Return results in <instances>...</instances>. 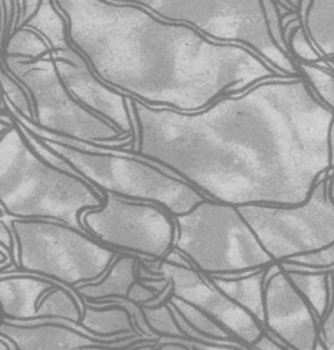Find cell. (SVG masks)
Listing matches in <instances>:
<instances>
[{
	"label": "cell",
	"mask_w": 334,
	"mask_h": 350,
	"mask_svg": "<svg viewBox=\"0 0 334 350\" xmlns=\"http://www.w3.org/2000/svg\"><path fill=\"white\" fill-rule=\"evenodd\" d=\"M3 215V209H1V206H0V216Z\"/></svg>",
	"instance_id": "obj_42"
},
{
	"label": "cell",
	"mask_w": 334,
	"mask_h": 350,
	"mask_svg": "<svg viewBox=\"0 0 334 350\" xmlns=\"http://www.w3.org/2000/svg\"><path fill=\"white\" fill-rule=\"evenodd\" d=\"M79 325L100 339L138 336L131 313L120 304L84 302Z\"/></svg>",
	"instance_id": "obj_16"
},
{
	"label": "cell",
	"mask_w": 334,
	"mask_h": 350,
	"mask_svg": "<svg viewBox=\"0 0 334 350\" xmlns=\"http://www.w3.org/2000/svg\"><path fill=\"white\" fill-rule=\"evenodd\" d=\"M0 350H11L10 343L3 338H0Z\"/></svg>",
	"instance_id": "obj_39"
},
{
	"label": "cell",
	"mask_w": 334,
	"mask_h": 350,
	"mask_svg": "<svg viewBox=\"0 0 334 350\" xmlns=\"http://www.w3.org/2000/svg\"><path fill=\"white\" fill-rule=\"evenodd\" d=\"M12 124V120L11 119H5V118H1L0 116V137L1 134L10 129V126Z\"/></svg>",
	"instance_id": "obj_36"
},
{
	"label": "cell",
	"mask_w": 334,
	"mask_h": 350,
	"mask_svg": "<svg viewBox=\"0 0 334 350\" xmlns=\"http://www.w3.org/2000/svg\"><path fill=\"white\" fill-rule=\"evenodd\" d=\"M0 88L7 103L23 118L34 122V109L30 94L4 67H0Z\"/></svg>",
	"instance_id": "obj_26"
},
{
	"label": "cell",
	"mask_w": 334,
	"mask_h": 350,
	"mask_svg": "<svg viewBox=\"0 0 334 350\" xmlns=\"http://www.w3.org/2000/svg\"><path fill=\"white\" fill-rule=\"evenodd\" d=\"M159 293L151 287V286H146L144 282H140V280H136L131 287H130V291H129V295L126 299L131 301V302H136L138 305H146L149 301H152Z\"/></svg>",
	"instance_id": "obj_30"
},
{
	"label": "cell",
	"mask_w": 334,
	"mask_h": 350,
	"mask_svg": "<svg viewBox=\"0 0 334 350\" xmlns=\"http://www.w3.org/2000/svg\"><path fill=\"white\" fill-rule=\"evenodd\" d=\"M68 40L108 86L151 107L194 112L279 74L242 44L214 41L145 7L53 0Z\"/></svg>",
	"instance_id": "obj_2"
},
{
	"label": "cell",
	"mask_w": 334,
	"mask_h": 350,
	"mask_svg": "<svg viewBox=\"0 0 334 350\" xmlns=\"http://www.w3.org/2000/svg\"><path fill=\"white\" fill-rule=\"evenodd\" d=\"M86 232L104 245L157 260L174 245L175 221L164 208L105 193L103 205L81 213Z\"/></svg>",
	"instance_id": "obj_11"
},
{
	"label": "cell",
	"mask_w": 334,
	"mask_h": 350,
	"mask_svg": "<svg viewBox=\"0 0 334 350\" xmlns=\"http://www.w3.org/2000/svg\"><path fill=\"white\" fill-rule=\"evenodd\" d=\"M215 287L248 310L264 327V276L266 268L237 275H204Z\"/></svg>",
	"instance_id": "obj_18"
},
{
	"label": "cell",
	"mask_w": 334,
	"mask_h": 350,
	"mask_svg": "<svg viewBox=\"0 0 334 350\" xmlns=\"http://www.w3.org/2000/svg\"><path fill=\"white\" fill-rule=\"evenodd\" d=\"M3 67L30 94L34 123L40 129L88 144L118 145L131 138L120 134L115 126L88 109L68 92L51 56L36 60L4 57Z\"/></svg>",
	"instance_id": "obj_8"
},
{
	"label": "cell",
	"mask_w": 334,
	"mask_h": 350,
	"mask_svg": "<svg viewBox=\"0 0 334 350\" xmlns=\"http://www.w3.org/2000/svg\"><path fill=\"white\" fill-rule=\"evenodd\" d=\"M303 29L323 57H334V0H311Z\"/></svg>",
	"instance_id": "obj_19"
},
{
	"label": "cell",
	"mask_w": 334,
	"mask_h": 350,
	"mask_svg": "<svg viewBox=\"0 0 334 350\" xmlns=\"http://www.w3.org/2000/svg\"><path fill=\"white\" fill-rule=\"evenodd\" d=\"M327 271L330 273V302L324 316L319 320V339L327 350H334V265Z\"/></svg>",
	"instance_id": "obj_29"
},
{
	"label": "cell",
	"mask_w": 334,
	"mask_h": 350,
	"mask_svg": "<svg viewBox=\"0 0 334 350\" xmlns=\"http://www.w3.org/2000/svg\"><path fill=\"white\" fill-rule=\"evenodd\" d=\"M130 98L131 154L218 202L294 206L334 168V112L307 79L277 77L182 112Z\"/></svg>",
	"instance_id": "obj_1"
},
{
	"label": "cell",
	"mask_w": 334,
	"mask_h": 350,
	"mask_svg": "<svg viewBox=\"0 0 334 350\" xmlns=\"http://www.w3.org/2000/svg\"><path fill=\"white\" fill-rule=\"evenodd\" d=\"M103 202L85 178L42 159L18 122L1 134L0 206L8 216L57 220L86 232L81 213Z\"/></svg>",
	"instance_id": "obj_3"
},
{
	"label": "cell",
	"mask_w": 334,
	"mask_h": 350,
	"mask_svg": "<svg viewBox=\"0 0 334 350\" xmlns=\"http://www.w3.org/2000/svg\"><path fill=\"white\" fill-rule=\"evenodd\" d=\"M294 11L298 10V5H300V0H285Z\"/></svg>",
	"instance_id": "obj_40"
},
{
	"label": "cell",
	"mask_w": 334,
	"mask_h": 350,
	"mask_svg": "<svg viewBox=\"0 0 334 350\" xmlns=\"http://www.w3.org/2000/svg\"><path fill=\"white\" fill-rule=\"evenodd\" d=\"M327 191H329V197L334 204V174L331 175V178H329V183H327Z\"/></svg>",
	"instance_id": "obj_37"
},
{
	"label": "cell",
	"mask_w": 334,
	"mask_h": 350,
	"mask_svg": "<svg viewBox=\"0 0 334 350\" xmlns=\"http://www.w3.org/2000/svg\"><path fill=\"white\" fill-rule=\"evenodd\" d=\"M218 346H205V345H192L193 350H227V349H214Z\"/></svg>",
	"instance_id": "obj_38"
},
{
	"label": "cell",
	"mask_w": 334,
	"mask_h": 350,
	"mask_svg": "<svg viewBox=\"0 0 334 350\" xmlns=\"http://www.w3.org/2000/svg\"><path fill=\"white\" fill-rule=\"evenodd\" d=\"M286 273L319 321L324 316L330 302V273L303 269H286Z\"/></svg>",
	"instance_id": "obj_20"
},
{
	"label": "cell",
	"mask_w": 334,
	"mask_h": 350,
	"mask_svg": "<svg viewBox=\"0 0 334 350\" xmlns=\"http://www.w3.org/2000/svg\"><path fill=\"white\" fill-rule=\"evenodd\" d=\"M82 306L78 298L64 286L56 284L45 293L37 304V321L41 319H60L79 324Z\"/></svg>",
	"instance_id": "obj_21"
},
{
	"label": "cell",
	"mask_w": 334,
	"mask_h": 350,
	"mask_svg": "<svg viewBox=\"0 0 334 350\" xmlns=\"http://www.w3.org/2000/svg\"><path fill=\"white\" fill-rule=\"evenodd\" d=\"M14 241L15 238L11 227L4 221H0V243L8 250V253H11V256H14Z\"/></svg>",
	"instance_id": "obj_34"
},
{
	"label": "cell",
	"mask_w": 334,
	"mask_h": 350,
	"mask_svg": "<svg viewBox=\"0 0 334 350\" xmlns=\"http://www.w3.org/2000/svg\"><path fill=\"white\" fill-rule=\"evenodd\" d=\"M141 309H142L145 323L153 335L189 340L185 336V334L182 332V329L179 328L174 309L167 301H164L156 306L141 305Z\"/></svg>",
	"instance_id": "obj_24"
},
{
	"label": "cell",
	"mask_w": 334,
	"mask_h": 350,
	"mask_svg": "<svg viewBox=\"0 0 334 350\" xmlns=\"http://www.w3.org/2000/svg\"><path fill=\"white\" fill-rule=\"evenodd\" d=\"M327 183L329 178L322 176L307 201L294 206L237 205L272 262L315 252L334 242V204L329 197Z\"/></svg>",
	"instance_id": "obj_9"
},
{
	"label": "cell",
	"mask_w": 334,
	"mask_h": 350,
	"mask_svg": "<svg viewBox=\"0 0 334 350\" xmlns=\"http://www.w3.org/2000/svg\"><path fill=\"white\" fill-rule=\"evenodd\" d=\"M18 269L66 287L99 280L118 256L88 232L48 219H14Z\"/></svg>",
	"instance_id": "obj_6"
},
{
	"label": "cell",
	"mask_w": 334,
	"mask_h": 350,
	"mask_svg": "<svg viewBox=\"0 0 334 350\" xmlns=\"http://www.w3.org/2000/svg\"><path fill=\"white\" fill-rule=\"evenodd\" d=\"M157 342L159 340L153 338V339H148L145 342H140L137 345H133V346H130L127 349H123V350H153ZM84 350H100V349H84Z\"/></svg>",
	"instance_id": "obj_35"
},
{
	"label": "cell",
	"mask_w": 334,
	"mask_h": 350,
	"mask_svg": "<svg viewBox=\"0 0 334 350\" xmlns=\"http://www.w3.org/2000/svg\"><path fill=\"white\" fill-rule=\"evenodd\" d=\"M287 46H289L290 53H293V56L298 57L301 62L319 63L323 60V56L312 45V42H311L309 37L307 36L305 30L303 29V26H298L292 31V34L287 40Z\"/></svg>",
	"instance_id": "obj_27"
},
{
	"label": "cell",
	"mask_w": 334,
	"mask_h": 350,
	"mask_svg": "<svg viewBox=\"0 0 334 350\" xmlns=\"http://www.w3.org/2000/svg\"><path fill=\"white\" fill-rule=\"evenodd\" d=\"M137 279V258L131 254L116 256L105 273L96 282L79 284L75 293L88 302L127 298L131 284Z\"/></svg>",
	"instance_id": "obj_17"
},
{
	"label": "cell",
	"mask_w": 334,
	"mask_h": 350,
	"mask_svg": "<svg viewBox=\"0 0 334 350\" xmlns=\"http://www.w3.org/2000/svg\"><path fill=\"white\" fill-rule=\"evenodd\" d=\"M313 350H327L326 349V346L322 343V340L320 339H318V342H316V345H315V349Z\"/></svg>",
	"instance_id": "obj_41"
},
{
	"label": "cell",
	"mask_w": 334,
	"mask_h": 350,
	"mask_svg": "<svg viewBox=\"0 0 334 350\" xmlns=\"http://www.w3.org/2000/svg\"><path fill=\"white\" fill-rule=\"evenodd\" d=\"M145 7L156 16L186 23L219 42L242 44L282 75L298 77L297 62L274 41L261 0H111Z\"/></svg>",
	"instance_id": "obj_7"
},
{
	"label": "cell",
	"mask_w": 334,
	"mask_h": 350,
	"mask_svg": "<svg viewBox=\"0 0 334 350\" xmlns=\"http://www.w3.org/2000/svg\"><path fill=\"white\" fill-rule=\"evenodd\" d=\"M40 138L103 196L110 193L127 200L153 202L172 216L186 213L207 198L175 172L155 161L94 149L88 142L52 133Z\"/></svg>",
	"instance_id": "obj_4"
},
{
	"label": "cell",
	"mask_w": 334,
	"mask_h": 350,
	"mask_svg": "<svg viewBox=\"0 0 334 350\" xmlns=\"http://www.w3.org/2000/svg\"><path fill=\"white\" fill-rule=\"evenodd\" d=\"M40 3H41V0H22L21 1V11L18 12L15 29L22 26L37 11Z\"/></svg>",
	"instance_id": "obj_32"
},
{
	"label": "cell",
	"mask_w": 334,
	"mask_h": 350,
	"mask_svg": "<svg viewBox=\"0 0 334 350\" xmlns=\"http://www.w3.org/2000/svg\"><path fill=\"white\" fill-rule=\"evenodd\" d=\"M252 347H255L256 350H289L286 346L277 343L272 338H270L264 329L263 334L259 336V339L252 345Z\"/></svg>",
	"instance_id": "obj_33"
},
{
	"label": "cell",
	"mask_w": 334,
	"mask_h": 350,
	"mask_svg": "<svg viewBox=\"0 0 334 350\" xmlns=\"http://www.w3.org/2000/svg\"><path fill=\"white\" fill-rule=\"evenodd\" d=\"M298 68L305 75L315 96L334 112V74L318 63L301 62Z\"/></svg>",
	"instance_id": "obj_25"
},
{
	"label": "cell",
	"mask_w": 334,
	"mask_h": 350,
	"mask_svg": "<svg viewBox=\"0 0 334 350\" xmlns=\"http://www.w3.org/2000/svg\"><path fill=\"white\" fill-rule=\"evenodd\" d=\"M52 53L48 41L36 30L21 26L16 27L5 40L4 57H18L23 60H36Z\"/></svg>",
	"instance_id": "obj_22"
},
{
	"label": "cell",
	"mask_w": 334,
	"mask_h": 350,
	"mask_svg": "<svg viewBox=\"0 0 334 350\" xmlns=\"http://www.w3.org/2000/svg\"><path fill=\"white\" fill-rule=\"evenodd\" d=\"M57 283L38 275H0V316L4 320L37 321L40 298Z\"/></svg>",
	"instance_id": "obj_15"
},
{
	"label": "cell",
	"mask_w": 334,
	"mask_h": 350,
	"mask_svg": "<svg viewBox=\"0 0 334 350\" xmlns=\"http://www.w3.org/2000/svg\"><path fill=\"white\" fill-rule=\"evenodd\" d=\"M192 345H201V343H194L185 339L168 338L167 340H159L153 350H193Z\"/></svg>",
	"instance_id": "obj_31"
},
{
	"label": "cell",
	"mask_w": 334,
	"mask_h": 350,
	"mask_svg": "<svg viewBox=\"0 0 334 350\" xmlns=\"http://www.w3.org/2000/svg\"><path fill=\"white\" fill-rule=\"evenodd\" d=\"M174 221V249L203 275L249 273L274 264L235 205L205 198Z\"/></svg>",
	"instance_id": "obj_5"
},
{
	"label": "cell",
	"mask_w": 334,
	"mask_h": 350,
	"mask_svg": "<svg viewBox=\"0 0 334 350\" xmlns=\"http://www.w3.org/2000/svg\"><path fill=\"white\" fill-rule=\"evenodd\" d=\"M264 329L275 334L289 350L315 349L319 321L285 269L264 282Z\"/></svg>",
	"instance_id": "obj_13"
},
{
	"label": "cell",
	"mask_w": 334,
	"mask_h": 350,
	"mask_svg": "<svg viewBox=\"0 0 334 350\" xmlns=\"http://www.w3.org/2000/svg\"><path fill=\"white\" fill-rule=\"evenodd\" d=\"M40 33L49 44L55 68L68 92L88 109L108 120L120 134L134 139L136 129L129 96L103 82L86 57L68 40L67 21L53 0H41L22 25Z\"/></svg>",
	"instance_id": "obj_10"
},
{
	"label": "cell",
	"mask_w": 334,
	"mask_h": 350,
	"mask_svg": "<svg viewBox=\"0 0 334 350\" xmlns=\"http://www.w3.org/2000/svg\"><path fill=\"white\" fill-rule=\"evenodd\" d=\"M261 3H263L266 21H267V25H268V29H270V33H271L274 41L283 52H286L289 56H292L289 46L283 38V23H282L281 8L278 7V4L274 0H261Z\"/></svg>",
	"instance_id": "obj_28"
},
{
	"label": "cell",
	"mask_w": 334,
	"mask_h": 350,
	"mask_svg": "<svg viewBox=\"0 0 334 350\" xmlns=\"http://www.w3.org/2000/svg\"><path fill=\"white\" fill-rule=\"evenodd\" d=\"M153 276L171 283V294L185 299L222 325L235 340L252 346L264 327L241 305L215 287L193 265H178L167 260L149 268Z\"/></svg>",
	"instance_id": "obj_12"
},
{
	"label": "cell",
	"mask_w": 334,
	"mask_h": 350,
	"mask_svg": "<svg viewBox=\"0 0 334 350\" xmlns=\"http://www.w3.org/2000/svg\"><path fill=\"white\" fill-rule=\"evenodd\" d=\"M0 338L5 339L16 350H123L140 342L153 339H100L59 321L16 323L4 319L0 320Z\"/></svg>",
	"instance_id": "obj_14"
},
{
	"label": "cell",
	"mask_w": 334,
	"mask_h": 350,
	"mask_svg": "<svg viewBox=\"0 0 334 350\" xmlns=\"http://www.w3.org/2000/svg\"><path fill=\"white\" fill-rule=\"evenodd\" d=\"M167 302L172 306V309L175 312H178L196 331H198L200 334H203L204 336H207L208 339H211L212 342L216 343H229L233 345L234 342L237 343V340L222 327L219 325L216 321H214L209 316H207L205 313H203L201 310H198L196 306H193L192 304L186 302L185 299L175 297L170 293Z\"/></svg>",
	"instance_id": "obj_23"
}]
</instances>
